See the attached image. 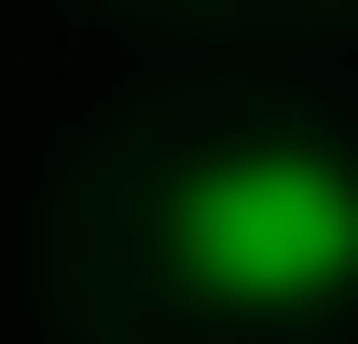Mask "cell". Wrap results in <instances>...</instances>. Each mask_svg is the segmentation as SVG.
<instances>
[{
	"label": "cell",
	"mask_w": 358,
	"mask_h": 344,
	"mask_svg": "<svg viewBox=\"0 0 358 344\" xmlns=\"http://www.w3.org/2000/svg\"><path fill=\"white\" fill-rule=\"evenodd\" d=\"M166 261L207 303L248 317H303V303L358 289V166L317 138H248L166 193Z\"/></svg>",
	"instance_id": "6da1fadb"
}]
</instances>
